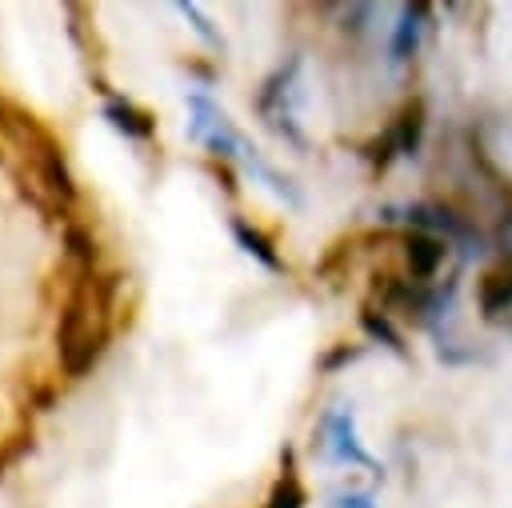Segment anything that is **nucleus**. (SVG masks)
<instances>
[{"label": "nucleus", "instance_id": "nucleus-1", "mask_svg": "<svg viewBox=\"0 0 512 508\" xmlns=\"http://www.w3.org/2000/svg\"><path fill=\"white\" fill-rule=\"evenodd\" d=\"M120 296V272H76L56 324V356L68 380H80L112 336V312Z\"/></svg>", "mask_w": 512, "mask_h": 508}, {"label": "nucleus", "instance_id": "nucleus-2", "mask_svg": "<svg viewBox=\"0 0 512 508\" xmlns=\"http://www.w3.org/2000/svg\"><path fill=\"white\" fill-rule=\"evenodd\" d=\"M324 432H328V448H332L336 460L376 468V460H372V456L364 452V444L356 440V428H352V412H348V408H336V412L324 420Z\"/></svg>", "mask_w": 512, "mask_h": 508}, {"label": "nucleus", "instance_id": "nucleus-3", "mask_svg": "<svg viewBox=\"0 0 512 508\" xmlns=\"http://www.w3.org/2000/svg\"><path fill=\"white\" fill-rule=\"evenodd\" d=\"M476 300H480V312L484 316H504L512 308V260L488 268L476 284Z\"/></svg>", "mask_w": 512, "mask_h": 508}, {"label": "nucleus", "instance_id": "nucleus-4", "mask_svg": "<svg viewBox=\"0 0 512 508\" xmlns=\"http://www.w3.org/2000/svg\"><path fill=\"white\" fill-rule=\"evenodd\" d=\"M104 120H112V128L124 132L128 140H152V132H156L152 112L136 108V104L124 100V96H108V104H104Z\"/></svg>", "mask_w": 512, "mask_h": 508}, {"label": "nucleus", "instance_id": "nucleus-5", "mask_svg": "<svg viewBox=\"0 0 512 508\" xmlns=\"http://www.w3.org/2000/svg\"><path fill=\"white\" fill-rule=\"evenodd\" d=\"M440 260H444V244L436 236H428V232L408 236V268L416 280H428L440 268Z\"/></svg>", "mask_w": 512, "mask_h": 508}, {"label": "nucleus", "instance_id": "nucleus-6", "mask_svg": "<svg viewBox=\"0 0 512 508\" xmlns=\"http://www.w3.org/2000/svg\"><path fill=\"white\" fill-rule=\"evenodd\" d=\"M232 236L240 240V248L248 252V256H256L264 268H272V272H280L284 264H280V256H276V248H272V240L260 232V228H252L248 220H232Z\"/></svg>", "mask_w": 512, "mask_h": 508}, {"label": "nucleus", "instance_id": "nucleus-7", "mask_svg": "<svg viewBox=\"0 0 512 508\" xmlns=\"http://www.w3.org/2000/svg\"><path fill=\"white\" fill-rule=\"evenodd\" d=\"M420 132H424V104L420 100H412V104H404V112H400V120L392 124V140H396V152H416L420 148Z\"/></svg>", "mask_w": 512, "mask_h": 508}, {"label": "nucleus", "instance_id": "nucleus-8", "mask_svg": "<svg viewBox=\"0 0 512 508\" xmlns=\"http://www.w3.org/2000/svg\"><path fill=\"white\" fill-rule=\"evenodd\" d=\"M64 248H68V260L76 264V272H96V240L88 228L64 224Z\"/></svg>", "mask_w": 512, "mask_h": 508}, {"label": "nucleus", "instance_id": "nucleus-9", "mask_svg": "<svg viewBox=\"0 0 512 508\" xmlns=\"http://www.w3.org/2000/svg\"><path fill=\"white\" fill-rule=\"evenodd\" d=\"M420 4H404L400 8V24H396V36H392V60H404L412 56L416 48V36H420Z\"/></svg>", "mask_w": 512, "mask_h": 508}, {"label": "nucleus", "instance_id": "nucleus-10", "mask_svg": "<svg viewBox=\"0 0 512 508\" xmlns=\"http://www.w3.org/2000/svg\"><path fill=\"white\" fill-rule=\"evenodd\" d=\"M264 508H304V488H300V480H296L292 468H284V476L276 480V488H272V496H268Z\"/></svg>", "mask_w": 512, "mask_h": 508}, {"label": "nucleus", "instance_id": "nucleus-11", "mask_svg": "<svg viewBox=\"0 0 512 508\" xmlns=\"http://www.w3.org/2000/svg\"><path fill=\"white\" fill-rule=\"evenodd\" d=\"M360 324H364V332H368V336H376V340H384L388 348H396V352H404V344H400V332H396V328H392V324H388L384 316H376L372 308H368V312L360 316Z\"/></svg>", "mask_w": 512, "mask_h": 508}, {"label": "nucleus", "instance_id": "nucleus-12", "mask_svg": "<svg viewBox=\"0 0 512 508\" xmlns=\"http://www.w3.org/2000/svg\"><path fill=\"white\" fill-rule=\"evenodd\" d=\"M24 452H32V428H20L16 436H8V444L0 448V472H4V468H12Z\"/></svg>", "mask_w": 512, "mask_h": 508}, {"label": "nucleus", "instance_id": "nucleus-13", "mask_svg": "<svg viewBox=\"0 0 512 508\" xmlns=\"http://www.w3.org/2000/svg\"><path fill=\"white\" fill-rule=\"evenodd\" d=\"M176 8H180V12L188 16V20H192V28H196V32H200V36H204V40H208L212 48H224V40H220V32H212V24H208V20L200 16V8H196V4H184V0H180Z\"/></svg>", "mask_w": 512, "mask_h": 508}, {"label": "nucleus", "instance_id": "nucleus-14", "mask_svg": "<svg viewBox=\"0 0 512 508\" xmlns=\"http://www.w3.org/2000/svg\"><path fill=\"white\" fill-rule=\"evenodd\" d=\"M336 508H372V500L368 496H340Z\"/></svg>", "mask_w": 512, "mask_h": 508}]
</instances>
